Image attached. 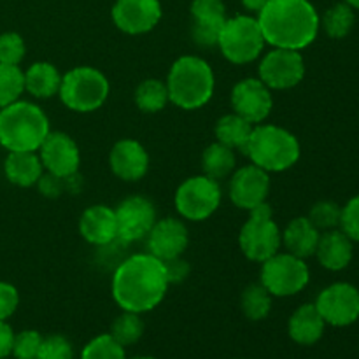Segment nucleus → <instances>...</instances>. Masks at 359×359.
Here are the masks:
<instances>
[{
  "instance_id": "f257e3e1",
  "label": "nucleus",
  "mask_w": 359,
  "mask_h": 359,
  "mask_svg": "<svg viewBox=\"0 0 359 359\" xmlns=\"http://www.w3.org/2000/svg\"><path fill=\"white\" fill-rule=\"evenodd\" d=\"M168 286L163 262L149 252H139L116 269L111 290L121 311L144 314L163 302Z\"/></svg>"
},
{
  "instance_id": "f03ea898",
  "label": "nucleus",
  "mask_w": 359,
  "mask_h": 359,
  "mask_svg": "<svg viewBox=\"0 0 359 359\" xmlns=\"http://www.w3.org/2000/svg\"><path fill=\"white\" fill-rule=\"evenodd\" d=\"M256 20L266 44L294 51L309 48L321 27L318 11L309 0H269Z\"/></svg>"
},
{
  "instance_id": "7ed1b4c3",
  "label": "nucleus",
  "mask_w": 359,
  "mask_h": 359,
  "mask_svg": "<svg viewBox=\"0 0 359 359\" xmlns=\"http://www.w3.org/2000/svg\"><path fill=\"white\" fill-rule=\"evenodd\" d=\"M165 84L172 104L184 111H196L212 98L216 77L209 62L200 56L184 55L172 63Z\"/></svg>"
},
{
  "instance_id": "20e7f679",
  "label": "nucleus",
  "mask_w": 359,
  "mask_h": 359,
  "mask_svg": "<svg viewBox=\"0 0 359 359\" xmlns=\"http://www.w3.org/2000/svg\"><path fill=\"white\" fill-rule=\"evenodd\" d=\"M49 132L48 116L32 102L18 100L0 109V144L9 153L39 151Z\"/></svg>"
},
{
  "instance_id": "39448f33",
  "label": "nucleus",
  "mask_w": 359,
  "mask_h": 359,
  "mask_svg": "<svg viewBox=\"0 0 359 359\" xmlns=\"http://www.w3.org/2000/svg\"><path fill=\"white\" fill-rule=\"evenodd\" d=\"M242 153L252 165L265 172L290 170L300 160V142L290 130L277 125L259 123L252 128L251 137Z\"/></svg>"
},
{
  "instance_id": "423d86ee",
  "label": "nucleus",
  "mask_w": 359,
  "mask_h": 359,
  "mask_svg": "<svg viewBox=\"0 0 359 359\" xmlns=\"http://www.w3.org/2000/svg\"><path fill=\"white\" fill-rule=\"evenodd\" d=\"M111 93L109 79L95 67H74L62 76L58 97L72 112L88 114L105 104Z\"/></svg>"
},
{
  "instance_id": "0eeeda50",
  "label": "nucleus",
  "mask_w": 359,
  "mask_h": 359,
  "mask_svg": "<svg viewBox=\"0 0 359 359\" xmlns=\"http://www.w3.org/2000/svg\"><path fill=\"white\" fill-rule=\"evenodd\" d=\"M266 42L256 18L238 14L226 18L221 28L217 48L224 58L235 65H248L262 56Z\"/></svg>"
},
{
  "instance_id": "6e6552de",
  "label": "nucleus",
  "mask_w": 359,
  "mask_h": 359,
  "mask_svg": "<svg viewBox=\"0 0 359 359\" xmlns=\"http://www.w3.org/2000/svg\"><path fill=\"white\" fill-rule=\"evenodd\" d=\"M238 245L242 255L256 263H263L280 251L283 231L273 221L269 203L249 210V217L238 233Z\"/></svg>"
},
{
  "instance_id": "1a4fd4ad",
  "label": "nucleus",
  "mask_w": 359,
  "mask_h": 359,
  "mask_svg": "<svg viewBox=\"0 0 359 359\" xmlns=\"http://www.w3.org/2000/svg\"><path fill=\"white\" fill-rule=\"evenodd\" d=\"M311 280V270L305 259L291 252H277L262 263L259 283L272 297H294L307 287Z\"/></svg>"
},
{
  "instance_id": "9d476101",
  "label": "nucleus",
  "mask_w": 359,
  "mask_h": 359,
  "mask_svg": "<svg viewBox=\"0 0 359 359\" xmlns=\"http://www.w3.org/2000/svg\"><path fill=\"white\" fill-rule=\"evenodd\" d=\"M221 193L219 182L207 175H193L179 184L174 195L175 210L182 219L205 221L219 209Z\"/></svg>"
},
{
  "instance_id": "9b49d317",
  "label": "nucleus",
  "mask_w": 359,
  "mask_h": 359,
  "mask_svg": "<svg viewBox=\"0 0 359 359\" xmlns=\"http://www.w3.org/2000/svg\"><path fill=\"white\" fill-rule=\"evenodd\" d=\"M304 77L305 60L300 51L272 48L259 60L258 79H262L270 90H291L298 86Z\"/></svg>"
},
{
  "instance_id": "f8f14e48",
  "label": "nucleus",
  "mask_w": 359,
  "mask_h": 359,
  "mask_svg": "<svg viewBox=\"0 0 359 359\" xmlns=\"http://www.w3.org/2000/svg\"><path fill=\"white\" fill-rule=\"evenodd\" d=\"M314 305L326 325L346 328L359 319V290L349 283H333L318 294Z\"/></svg>"
},
{
  "instance_id": "ddd939ff",
  "label": "nucleus",
  "mask_w": 359,
  "mask_h": 359,
  "mask_svg": "<svg viewBox=\"0 0 359 359\" xmlns=\"http://www.w3.org/2000/svg\"><path fill=\"white\" fill-rule=\"evenodd\" d=\"M118 221V238L121 242L142 241L158 221L156 207L146 196H128L114 209Z\"/></svg>"
},
{
  "instance_id": "4468645a",
  "label": "nucleus",
  "mask_w": 359,
  "mask_h": 359,
  "mask_svg": "<svg viewBox=\"0 0 359 359\" xmlns=\"http://www.w3.org/2000/svg\"><path fill=\"white\" fill-rule=\"evenodd\" d=\"M270 193V174L256 165L235 168L230 175L228 196L231 203L242 210H252L266 203Z\"/></svg>"
},
{
  "instance_id": "2eb2a0df",
  "label": "nucleus",
  "mask_w": 359,
  "mask_h": 359,
  "mask_svg": "<svg viewBox=\"0 0 359 359\" xmlns=\"http://www.w3.org/2000/svg\"><path fill=\"white\" fill-rule=\"evenodd\" d=\"M231 109L252 125H259L270 116L273 107L272 90L258 77L238 81L230 95Z\"/></svg>"
},
{
  "instance_id": "dca6fc26",
  "label": "nucleus",
  "mask_w": 359,
  "mask_h": 359,
  "mask_svg": "<svg viewBox=\"0 0 359 359\" xmlns=\"http://www.w3.org/2000/svg\"><path fill=\"white\" fill-rule=\"evenodd\" d=\"M42 167L49 174L69 179L77 174L81 165V151L76 140L63 132H49L39 147Z\"/></svg>"
},
{
  "instance_id": "f3484780",
  "label": "nucleus",
  "mask_w": 359,
  "mask_h": 359,
  "mask_svg": "<svg viewBox=\"0 0 359 359\" xmlns=\"http://www.w3.org/2000/svg\"><path fill=\"white\" fill-rule=\"evenodd\" d=\"M112 21L128 35H142L153 30L161 20L160 0H116Z\"/></svg>"
},
{
  "instance_id": "a211bd4d",
  "label": "nucleus",
  "mask_w": 359,
  "mask_h": 359,
  "mask_svg": "<svg viewBox=\"0 0 359 359\" xmlns=\"http://www.w3.org/2000/svg\"><path fill=\"white\" fill-rule=\"evenodd\" d=\"M146 238L149 255L160 262H168L184 255L189 244V231L177 217H165L154 223Z\"/></svg>"
},
{
  "instance_id": "6ab92c4d",
  "label": "nucleus",
  "mask_w": 359,
  "mask_h": 359,
  "mask_svg": "<svg viewBox=\"0 0 359 359\" xmlns=\"http://www.w3.org/2000/svg\"><path fill=\"white\" fill-rule=\"evenodd\" d=\"M191 37L200 48H216L221 28L226 21L223 0H193Z\"/></svg>"
},
{
  "instance_id": "aec40b11",
  "label": "nucleus",
  "mask_w": 359,
  "mask_h": 359,
  "mask_svg": "<svg viewBox=\"0 0 359 359\" xmlns=\"http://www.w3.org/2000/svg\"><path fill=\"white\" fill-rule=\"evenodd\" d=\"M109 165L116 177L126 182H137L149 170V154L139 140L123 139L112 146Z\"/></svg>"
},
{
  "instance_id": "412c9836",
  "label": "nucleus",
  "mask_w": 359,
  "mask_h": 359,
  "mask_svg": "<svg viewBox=\"0 0 359 359\" xmlns=\"http://www.w3.org/2000/svg\"><path fill=\"white\" fill-rule=\"evenodd\" d=\"M79 233L88 244L104 245L118 241V221H116L114 209L107 205H91L81 214Z\"/></svg>"
},
{
  "instance_id": "4be33fe9",
  "label": "nucleus",
  "mask_w": 359,
  "mask_h": 359,
  "mask_svg": "<svg viewBox=\"0 0 359 359\" xmlns=\"http://www.w3.org/2000/svg\"><path fill=\"white\" fill-rule=\"evenodd\" d=\"M314 256L323 269L330 272H342L354 258V242L340 228L323 231Z\"/></svg>"
},
{
  "instance_id": "5701e85b",
  "label": "nucleus",
  "mask_w": 359,
  "mask_h": 359,
  "mask_svg": "<svg viewBox=\"0 0 359 359\" xmlns=\"http://www.w3.org/2000/svg\"><path fill=\"white\" fill-rule=\"evenodd\" d=\"M326 330L325 319L321 318L314 304H305L291 314L287 323V333L298 346H314L323 339Z\"/></svg>"
},
{
  "instance_id": "b1692460",
  "label": "nucleus",
  "mask_w": 359,
  "mask_h": 359,
  "mask_svg": "<svg viewBox=\"0 0 359 359\" xmlns=\"http://www.w3.org/2000/svg\"><path fill=\"white\" fill-rule=\"evenodd\" d=\"M319 237H321V231L309 221L307 216H300L291 219L284 228L283 245L286 248V252L307 259L314 256Z\"/></svg>"
},
{
  "instance_id": "393cba45",
  "label": "nucleus",
  "mask_w": 359,
  "mask_h": 359,
  "mask_svg": "<svg viewBox=\"0 0 359 359\" xmlns=\"http://www.w3.org/2000/svg\"><path fill=\"white\" fill-rule=\"evenodd\" d=\"M4 174L7 181L20 188H32L44 174V167L37 151H18L7 154L4 161Z\"/></svg>"
},
{
  "instance_id": "a878e982",
  "label": "nucleus",
  "mask_w": 359,
  "mask_h": 359,
  "mask_svg": "<svg viewBox=\"0 0 359 359\" xmlns=\"http://www.w3.org/2000/svg\"><path fill=\"white\" fill-rule=\"evenodd\" d=\"M62 74L53 63L35 62L25 70V91L39 100H48L60 91Z\"/></svg>"
},
{
  "instance_id": "bb28decb",
  "label": "nucleus",
  "mask_w": 359,
  "mask_h": 359,
  "mask_svg": "<svg viewBox=\"0 0 359 359\" xmlns=\"http://www.w3.org/2000/svg\"><path fill=\"white\" fill-rule=\"evenodd\" d=\"M237 165V154L235 149L224 146L221 142L210 144L202 153V174L214 181H223L230 177Z\"/></svg>"
},
{
  "instance_id": "cd10ccee",
  "label": "nucleus",
  "mask_w": 359,
  "mask_h": 359,
  "mask_svg": "<svg viewBox=\"0 0 359 359\" xmlns=\"http://www.w3.org/2000/svg\"><path fill=\"white\" fill-rule=\"evenodd\" d=\"M252 128H255L252 123H249L248 119L235 114V112H230V114L217 119L216 126H214V135H216L217 142L224 144L231 149L244 151Z\"/></svg>"
},
{
  "instance_id": "c85d7f7f",
  "label": "nucleus",
  "mask_w": 359,
  "mask_h": 359,
  "mask_svg": "<svg viewBox=\"0 0 359 359\" xmlns=\"http://www.w3.org/2000/svg\"><path fill=\"white\" fill-rule=\"evenodd\" d=\"M354 23H356V14H354V9L342 2L335 4V6L330 7L323 18H319V25L323 27V30L326 32L330 39H344L353 32Z\"/></svg>"
},
{
  "instance_id": "c756f323",
  "label": "nucleus",
  "mask_w": 359,
  "mask_h": 359,
  "mask_svg": "<svg viewBox=\"0 0 359 359\" xmlns=\"http://www.w3.org/2000/svg\"><path fill=\"white\" fill-rule=\"evenodd\" d=\"M170 102L168 98L167 84L160 79H144L139 86L135 88V104L146 114H156L163 111L167 104Z\"/></svg>"
},
{
  "instance_id": "7c9ffc66",
  "label": "nucleus",
  "mask_w": 359,
  "mask_h": 359,
  "mask_svg": "<svg viewBox=\"0 0 359 359\" xmlns=\"http://www.w3.org/2000/svg\"><path fill=\"white\" fill-rule=\"evenodd\" d=\"M272 294L266 291V287L262 283L249 284L241 297L242 312L251 321H263L269 318L272 311Z\"/></svg>"
},
{
  "instance_id": "2f4dec72",
  "label": "nucleus",
  "mask_w": 359,
  "mask_h": 359,
  "mask_svg": "<svg viewBox=\"0 0 359 359\" xmlns=\"http://www.w3.org/2000/svg\"><path fill=\"white\" fill-rule=\"evenodd\" d=\"M109 335L123 347L133 346V344L139 342L144 335V321L140 318V314L135 312H126L123 311V314H119L114 319L111 326V333Z\"/></svg>"
},
{
  "instance_id": "473e14b6",
  "label": "nucleus",
  "mask_w": 359,
  "mask_h": 359,
  "mask_svg": "<svg viewBox=\"0 0 359 359\" xmlns=\"http://www.w3.org/2000/svg\"><path fill=\"white\" fill-rule=\"evenodd\" d=\"M25 93V72L20 65L0 63V109L14 104Z\"/></svg>"
},
{
  "instance_id": "72a5a7b5",
  "label": "nucleus",
  "mask_w": 359,
  "mask_h": 359,
  "mask_svg": "<svg viewBox=\"0 0 359 359\" xmlns=\"http://www.w3.org/2000/svg\"><path fill=\"white\" fill-rule=\"evenodd\" d=\"M81 359H126V353L125 347L119 346L109 333H104L83 347Z\"/></svg>"
},
{
  "instance_id": "f704fd0d",
  "label": "nucleus",
  "mask_w": 359,
  "mask_h": 359,
  "mask_svg": "<svg viewBox=\"0 0 359 359\" xmlns=\"http://www.w3.org/2000/svg\"><path fill=\"white\" fill-rule=\"evenodd\" d=\"M340 214H342V207L339 203L332 202V200H321L312 205L307 217L323 233V231L335 230L340 226Z\"/></svg>"
},
{
  "instance_id": "c9c22d12",
  "label": "nucleus",
  "mask_w": 359,
  "mask_h": 359,
  "mask_svg": "<svg viewBox=\"0 0 359 359\" xmlns=\"http://www.w3.org/2000/svg\"><path fill=\"white\" fill-rule=\"evenodd\" d=\"M27 55V46L16 32H6L0 35V63L20 65Z\"/></svg>"
},
{
  "instance_id": "e433bc0d",
  "label": "nucleus",
  "mask_w": 359,
  "mask_h": 359,
  "mask_svg": "<svg viewBox=\"0 0 359 359\" xmlns=\"http://www.w3.org/2000/svg\"><path fill=\"white\" fill-rule=\"evenodd\" d=\"M42 339L44 337L35 330H25L14 337L13 353L11 354L16 359H39Z\"/></svg>"
},
{
  "instance_id": "4c0bfd02",
  "label": "nucleus",
  "mask_w": 359,
  "mask_h": 359,
  "mask_svg": "<svg viewBox=\"0 0 359 359\" xmlns=\"http://www.w3.org/2000/svg\"><path fill=\"white\" fill-rule=\"evenodd\" d=\"M39 359H74V347L69 339L62 335H51L42 339Z\"/></svg>"
},
{
  "instance_id": "58836bf2",
  "label": "nucleus",
  "mask_w": 359,
  "mask_h": 359,
  "mask_svg": "<svg viewBox=\"0 0 359 359\" xmlns=\"http://www.w3.org/2000/svg\"><path fill=\"white\" fill-rule=\"evenodd\" d=\"M340 230L353 242H359V195L353 196L340 214Z\"/></svg>"
},
{
  "instance_id": "ea45409f",
  "label": "nucleus",
  "mask_w": 359,
  "mask_h": 359,
  "mask_svg": "<svg viewBox=\"0 0 359 359\" xmlns=\"http://www.w3.org/2000/svg\"><path fill=\"white\" fill-rule=\"evenodd\" d=\"M39 188V191L46 196V198H58L65 193V189H69V179L58 177L55 174H49L44 170V174L41 175L39 182L35 184Z\"/></svg>"
},
{
  "instance_id": "a19ab883",
  "label": "nucleus",
  "mask_w": 359,
  "mask_h": 359,
  "mask_svg": "<svg viewBox=\"0 0 359 359\" xmlns=\"http://www.w3.org/2000/svg\"><path fill=\"white\" fill-rule=\"evenodd\" d=\"M20 305V293L9 283H0V319L6 321L16 312Z\"/></svg>"
},
{
  "instance_id": "79ce46f5",
  "label": "nucleus",
  "mask_w": 359,
  "mask_h": 359,
  "mask_svg": "<svg viewBox=\"0 0 359 359\" xmlns=\"http://www.w3.org/2000/svg\"><path fill=\"white\" fill-rule=\"evenodd\" d=\"M165 272H167L168 284H181L188 279L189 272H191V266L186 262L182 256L174 259H168V262H163Z\"/></svg>"
},
{
  "instance_id": "37998d69",
  "label": "nucleus",
  "mask_w": 359,
  "mask_h": 359,
  "mask_svg": "<svg viewBox=\"0 0 359 359\" xmlns=\"http://www.w3.org/2000/svg\"><path fill=\"white\" fill-rule=\"evenodd\" d=\"M14 332L6 321L0 319V359L7 358L13 353V344H14Z\"/></svg>"
},
{
  "instance_id": "c03bdc74",
  "label": "nucleus",
  "mask_w": 359,
  "mask_h": 359,
  "mask_svg": "<svg viewBox=\"0 0 359 359\" xmlns=\"http://www.w3.org/2000/svg\"><path fill=\"white\" fill-rule=\"evenodd\" d=\"M266 2H269V0H242V6H244V9L249 11V13L258 14L259 11L266 6Z\"/></svg>"
},
{
  "instance_id": "a18cd8bd",
  "label": "nucleus",
  "mask_w": 359,
  "mask_h": 359,
  "mask_svg": "<svg viewBox=\"0 0 359 359\" xmlns=\"http://www.w3.org/2000/svg\"><path fill=\"white\" fill-rule=\"evenodd\" d=\"M346 4H349L354 11H359V0H344Z\"/></svg>"
},
{
  "instance_id": "49530a36",
  "label": "nucleus",
  "mask_w": 359,
  "mask_h": 359,
  "mask_svg": "<svg viewBox=\"0 0 359 359\" xmlns=\"http://www.w3.org/2000/svg\"><path fill=\"white\" fill-rule=\"evenodd\" d=\"M132 359H156V358H151V356H139V358H132Z\"/></svg>"
}]
</instances>
